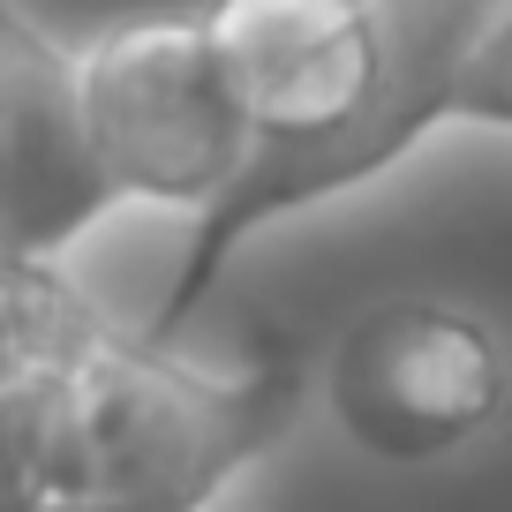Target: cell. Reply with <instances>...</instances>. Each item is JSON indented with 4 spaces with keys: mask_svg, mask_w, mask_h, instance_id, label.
<instances>
[{
    "mask_svg": "<svg viewBox=\"0 0 512 512\" xmlns=\"http://www.w3.org/2000/svg\"><path fill=\"white\" fill-rule=\"evenodd\" d=\"M369 31H377V76H369L362 106L317 136H256L234 181L211 204H196L189 256L166 287V309L151 317L159 347L196 317L234 241L256 234L264 219L309 211L354 181L384 174L437 121H482V128L512 121V38H505L512 0H369Z\"/></svg>",
    "mask_w": 512,
    "mask_h": 512,
    "instance_id": "6da1fadb",
    "label": "cell"
},
{
    "mask_svg": "<svg viewBox=\"0 0 512 512\" xmlns=\"http://www.w3.org/2000/svg\"><path fill=\"white\" fill-rule=\"evenodd\" d=\"M76 106L113 204L151 196L196 211L256 144L196 16H136L76 53Z\"/></svg>",
    "mask_w": 512,
    "mask_h": 512,
    "instance_id": "7a4b0ae2",
    "label": "cell"
},
{
    "mask_svg": "<svg viewBox=\"0 0 512 512\" xmlns=\"http://www.w3.org/2000/svg\"><path fill=\"white\" fill-rule=\"evenodd\" d=\"M505 400L497 339L445 302H392L362 317L339 347L332 407L354 445L384 460H430L475 437Z\"/></svg>",
    "mask_w": 512,
    "mask_h": 512,
    "instance_id": "3957f363",
    "label": "cell"
},
{
    "mask_svg": "<svg viewBox=\"0 0 512 512\" xmlns=\"http://www.w3.org/2000/svg\"><path fill=\"white\" fill-rule=\"evenodd\" d=\"M106 211L113 189L83 144L76 53L0 0V249L53 264Z\"/></svg>",
    "mask_w": 512,
    "mask_h": 512,
    "instance_id": "277c9868",
    "label": "cell"
},
{
    "mask_svg": "<svg viewBox=\"0 0 512 512\" xmlns=\"http://www.w3.org/2000/svg\"><path fill=\"white\" fill-rule=\"evenodd\" d=\"M196 23L249 136H317L347 121L377 76L369 0H211Z\"/></svg>",
    "mask_w": 512,
    "mask_h": 512,
    "instance_id": "5b68a950",
    "label": "cell"
},
{
    "mask_svg": "<svg viewBox=\"0 0 512 512\" xmlns=\"http://www.w3.org/2000/svg\"><path fill=\"white\" fill-rule=\"evenodd\" d=\"M98 332H106V317H98L53 264L0 249V384L68 362V354L91 347Z\"/></svg>",
    "mask_w": 512,
    "mask_h": 512,
    "instance_id": "8992f818",
    "label": "cell"
}]
</instances>
